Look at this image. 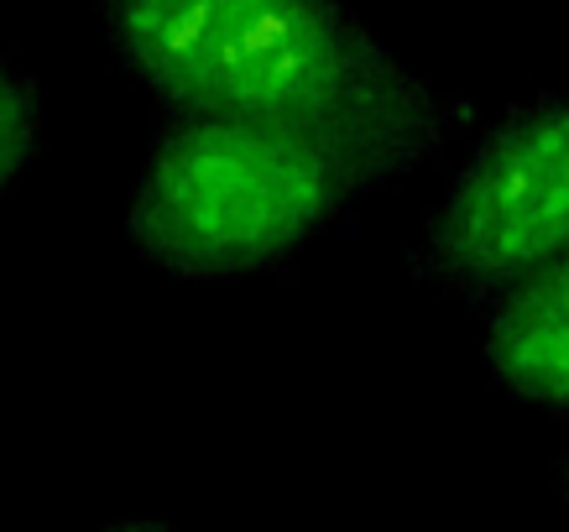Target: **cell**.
<instances>
[{"mask_svg": "<svg viewBox=\"0 0 569 532\" xmlns=\"http://www.w3.org/2000/svg\"><path fill=\"white\" fill-rule=\"evenodd\" d=\"M94 11L157 110L418 116L449 100L350 0H94Z\"/></svg>", "mask_w": 569, "mask_h": 532, "instance_id": "7a4b0ae2", "label": "cell"}, {"mask_svg": "<svg viewBox=\"0 0 569 532\" xmlns=\"http://www.w3.org/2000/svg\"><path fill=\"white\" fill-rule=\"evenodd\" d=\"M476 126L481 104L466 94L418 116L162 110L131 183L126 241L178 282L261 277Z\"/></svg>", "mask_w": 569, "mask_h": 532, "instance_id": "6da1fadb", "label": "cell"}, {"mask_svg": "<svg viewBox=\"0 0 569 532\" xmlns=\"http://www.w3.org/2000/svg\"><path fill=\"white\" fill-rule=\"evenodd\" d=\"M553 485H559V501L569 506V444H565V454H559V464H553Z\"/></svg>", "mask_w": 569, "mask_h": 532, "instance_id": "52a82bcc", "label": "cell"}, {"mask_svg": "<svg viewBox=\"0 0 569 532\" xmlns=\"http://www.w3.org/2000/svg\"><path fill=\"white\" fill-rule=\"evenodd\" d=\"M569 245V73L512 104L470 141L423 220L408 272L423 288L486 303Z\"/></svg>", "mask_w": 569, "mask_h": 532, "instance_id": "3957f363", "label": "cell"}, {"mask_svg": "<svg viewBox=\"0 0 569 532\" xmlns=\"http://www.w3.org/2000/svg\"><path fill=\"white\" fill-rule=\"evenodd\" d=\"M100 532H183V528H173V522H116V528Z\"/></svg>", "mask_w": 569, "mask_h": 532, "instance_id": "8992f818", "label": "cell"}, {"mask_svg": "<svg viewBox=\"0 0 569 532\" xmlns=\"http://www.w3.org/2000/svg\"><path fill=\"white\" fill-rule=\"evenodd\" d=\"M42 141V94L21 63L0 52V204L17 193L21 172L32 168Z\"/></svg>", "mask_w": 569, "mask_h": 532, "instance_id": "5b68a950", "label": "cell"}, {"mask_svg": "<svg viewBox=\"0 0 569 532\" xmlns=\"http://www.w3.org/2000/svg\"><path fill=\"white\" fill-rule=\"evenodd\" d=\"M481 365L497 392L569 418V245L481 303Z\"/></svg>", "mask_w": 569, "mask_h": 532, "instance_id": "277c9868", "label": "cell"}]
</instances>
